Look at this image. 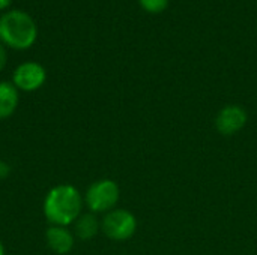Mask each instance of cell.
<instances>
[{
    "mask_svg": "<svg viewBox=\"0 0 257 255\" xmlns=\"http://www.w3.org/2000/svg\"><path fill=\"white\" fill-rule=\"evenodd\" d=\"M248 116L244 107L230 104L221 108L215 117V128L224 137H232L238 134L247 125Z\"/></svg>",
    "mask_w": 257,
    "mask_h": 255,
    "instance_id": "5b68a950",
    "label": "cell"
},
{
    "mask_svg": "<svg viewBox=\"0 0 257 255\" xmlns=\"http://www.w3.org/2000/svg\"><path fill=\"white\" fill-rule=\"evenodd\" d=\"M119 197L120 189L117 183L111 179H101L87 188L84 194V204L92 213H108L116 209Z\"/></svg>",
    "mask_w": 257,
    "mask_h": 255,
    "instance_id": "3957f363",
    "label": "cell"
},
{
    "mask_svg": "<svg viewBox=\"0 0 257 255\" xmlns=\"http://www.w3.org/2000/svg\"><path fill=\"white\" fill-rule=\"evenodd\" d=\"M101 230V222L95 216V213H81L74 222V234L80 240L93 239Z\"/></svg>",
    "mask_w": 257,
    "mask_h": 255,
    "instance_id": "9c48e42d",
    "label": "cell"
},
{
    "mask_svg": "<svg viewBox=\"0 0 257 255\" xmlns=\"http://www.w3.org/2000/svg\"><path fill=\"white\" fill-rule=\"evenodd\" d=\"M5 63H6V51H5L3 45L0 44V71L5 68Z\"/></svg>",
    "mask_w": 257,
    "mask_h": 255,
    "instance_id": "7c38bea8",
    "label": "cell"
},
{
    "mask_svg": "<svg viewBox=\"0 0 257 255\" xmlns=\"http://www.w3.org/2000/svg\"><path fill=\"white\" fill-rule=\"evenodd\" d=\"M18 107V89L14 83L0 81V120L11 117Z\"/></svg>",
    "mask_w": 257,
    "mask_h": 255,
    "instance_id": "ba28073f",
    "label": "cell"
},
{
    "mask_svg": "<svg viewBox=\"0 0 257 255\" xmlns=\"http://www.w3.org/2000/svg\"><path fill=\"white\" fill-rule=\"evenodd\" d=\"M45 240L54 254L66 255L74 248V233L68 227L51 225L45 231Z\"/></svg>",
    "mask_w": 257,
    "mask_h": 255,
    "instance_id": "52a82bcc",
    "label": "cell"
},
{
    "mask_svg": "<svg viewBox=\"0 0 257 255\" xmlns=\"http://www.w3.org/2000/svg\"><path fill=\"white\" fill-rule=\"evenodd\" d=\"M0 255H5V248H3V243L0 242Z\"/></svg>",
    "mask_w": 257,
    "mask_h": 255,
    "instance_id": "5bb4252c",
    "label": "cell"
},
{
    "mask_svg": "<svg viewBox=\"0 0 257 255\" xmlns=\"http://www.w3.org/2000/svg\"><path fill=\"white\" fill-rule=\"evenodd\" d=\"M38 36L33 18L21 11H11L0 18V41L14 50L30 48Z\"/></svg>",
    "mask_w": 257,
    "mask_h": 255,
    "instance_id": "7a4b0ae2",
    "label": "cell"
},
{
    "mask_svg": "<svg viewBox=\"0 0 257 255\" xmlns=\"http://www.w3.org/2000/svg\"><path fill=\"white\" fill-rule=\"evenodd\" d=\"M84 198L72 185H57L44 198V216L51 225L68 227L83 213Z\"/></svg>",
    "mask_w": 257,
    "mask_h": 255,
    "instance_id": "6da1fadb",
    "label": "cell"
},
{
    "mask_svg": "<svg viewBox=\"0 0 257 255\" xmlns=\"http://www.w3.org/2000/svg\"><path fill=\"white\" fill-rule=\"evenodd\" d=\"M139 3L145 11H148L151 14H158L167 8L169 0H139Z\"/></svg>",
    "mask_w": 257,
    "mask_h": 255,
    "instance_id": "30bf717a",
    "label": "cell"
},
{
    "mask_svg": "<svg viewBox=\"0 0 257 255\" xmlns=\"http://www.w3.org/2000/svg\"><path fill=\"white\" fill-rule=\"evenodd\" d=\"M102 233L114 242H125L131 239L137 230L136 216L125 209H113L104 215L101 221Z\"/></svg>",
    "mask_w": 257,
    "mask_h": 255,
    "instance_id": "277c9868",
    "label": "cell"
},
{
    "mask_svg": "<svg viewBox=\"0 0 257 255\" xmlns=\"http://www.w3.org/2000/svg\"><path fill=\"white\" fill-rule=\"evenodd\" d=\"M47 78V72L42 65L36 62H26L21 63L15 71L12 77V83L18 90L23 92H33L38 90Z\"/></svg>",
    "mask_w": 257,
    "mask_h": 255,
    "instance_id": "8992f818",
    "label": "cell"
},
{
    "mask_svg": "<svg viewBox=\"0 0 257 255\" xmlns=\"http://www.w3.org/2000/svg\"><path fill=\"white\" fill-rule=\"evenodd\" d=\"M9 3H11V0H0V9L8 8V6H9Z\"/></svg>",
    "mask_w": 257,
    "mask_h": 255,
    "instance_id": "4fadbf2b",
    "label": "cell"
},
{
    "mask_svg": "<svg viewBox=\"0 0 257 255\" xmlns=\"http://www.w3.org/2000/svg\"><path fill=\"white\" fill-rule=\"evenodd\" d=\"M9 173H11V167H9L5 161L0 159V180L6 179V177L9 176Z\"/></svg>",
    "mask_w": 257,
    "mask_h": 255,
    "instance_id": "8fae6325",
    "label": "cell"
}]
</instances>
